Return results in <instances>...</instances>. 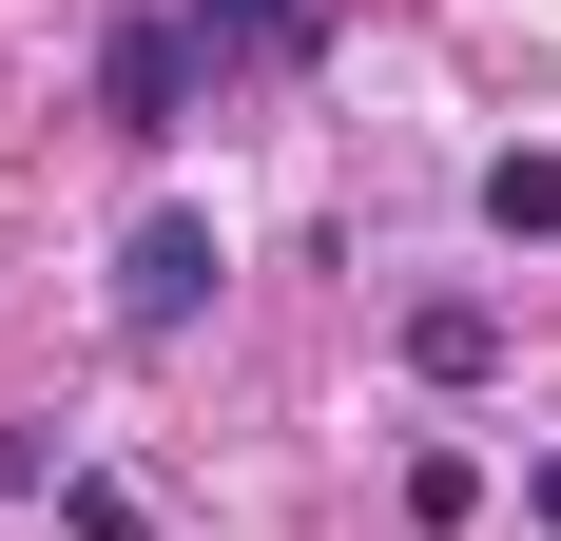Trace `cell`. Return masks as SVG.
I'll return each mask as SVG.
<instances>
[{
	"instance_id": "1",
	"label": "cell",
	"mask_w": 561,
	"mask_h": 541,
	"mask_svg": "<svg viewBox=\"0 0 561 541\" xmlns=\"http://www.w3.org/2000/svg\"><path fill=\"white\" fill-rule=\"evenodd\" d=\"M214 214H136V232H116V329H136V348H174V329H194V310H214Z\"/></svg>"
},
{
	"instance_id": "2",
	"label": "cell",
	"mask_w": 561,
	"mask_h": 541,
	"mask_svg": "<svg viewBox=\"0 0 561 541\" xmlns=\"http://www.w3.org/2000/svg\"><path fill=\"white\" fill-rule=\"evenodd\" d=\"M98 116H116V136H194V20H116Z\"/></svg>"
},
{
	"instance_id": "3",
	"label": "cell",
	"mask_w": 561,
	"mask_h": 541,
	"mask_svg": "<svg viewBox=\"0 0 561 541\" xmlns=\"http://www.w3.org/2000/svg\"><path fill=\"white\" fill-rule=\"evenodd\" d=\"M310 58V0H194V78H290Z\"/></svg>"
},
{
	"instance_id": "4",
	"label": "cell",
	"mask_w": 561,
	"mask_h": 541,
	"mask_svg": "<svg viewBox=\"0 0 561 541\" xmlns=\"http://www.w3.org/2000/svg\"><path fill=\"white\" fill-rule=\"evenodd\" d=\"M407 368H426V387H484V368H504V310H484V290H426V310H407Z\"/></svg>"
},
{
	"instance_id": "5",
	"label": "cell",
	"mask_w": 561,
	"mask_h": 541,
	"mask_svg": "<svg viewBox=\"0 0 561 541\" xmlns=\"http://www.w3.org/2000/svg\"><path fill=\"white\" fill-rule=\"evenodd\" d=\"M484 232L542 252V232H561V156H484Z\"/></svg>"
},
{
	"instance_id": "6",
	"label": "cell",
	"mask_w": 561,
	"mask_h": 541,
	"mask_svg": "<svg viewBox=\"0 0 561 541\" xmlns=\"http://www.w3.org/2000/svg\"><path fill=\"white\" fill-rule=\"evenodd\" d=\"M407 522L465 541V522H484V464H465V445H407Z\"/></svg>"
},
{
	"instance_id": "7",
	"label": "cell",
	"mask_w": 561,
	"mask_h": 541,
	"mask_svg": "<svg viewBox=\"0 0 561 541\" xmlns=\"http://www.w3.org/2000/svg\"><path fill=\"white\" fill-rule=\"evenodd\" d=\"M58 522H78V541H156V503L116 484V464H78V484H58Z\"/></svg>"
},
{
	"instance_id": "8",
	"label": "cell",
	"mask_w": 561,
	"mask_h": 541,
	"mask_svg": "<svg viewBox=\"0 0 561 541\" xmlns=\"http://www.w3.org/2000/svg\"><path fill=\"white\" fill-rule=\"evenodd\" d=\"M523 503H542V522H561V445H542V484H523Z\"/></svg>"
}]
</instances>
